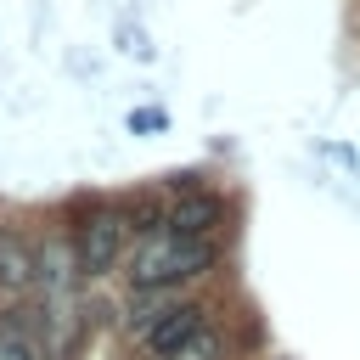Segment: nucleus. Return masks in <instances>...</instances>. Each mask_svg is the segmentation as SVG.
Masks as SVG:
<instances>
[{
  "label": "nucleus",
  "instance_id": "2",
  "mask_svg": "<svg viewBox=\"0 0 360 360\" xmlns=\"http://www.w3.org/2000/svg\"><path fill=\"white\" fill-rule=\"evenodd\" d=\"M118 248H124V219L118 214H84L79 219V236H73V264L84 276H107L118 264Z\"/></svg>",
  "mask_w": 360,
  "mask_h": 360
},
{
  "label": "nucleus",
  "instance_id": "7",
  "mask_svg": "<svg viewBox=\"0 0 360 360\" xmlns=\"http://www.w3.org/2000/svg\"><path fill=\"white\" fill-rule=\"evenodd\" d=\"M214 354H219V338H214V332H197V338L174 354V360H214Z\"/></svg>",
  "mask_w": 360,
  "mask_h": 360
},
{
  "label": "nucleus",
  "instance_id": "6",
  "mask_svg": "<svg viewBox=\"0 0 360 360\" xmlns=\"http://www.w3.org/2000/svg\"><path fill=\"white\" fill-rule=\"evenodd\" d=\"M39 349H34V338H28V326L22 321H0V360H34Z\"/></svg>",
  "mask_w": 360,
  "mask_h": 360
},
{
  "label": "nucleus",
  "instance_id": "4",
  "mask_svg": "<svg viewBox=\"0 0 360 360\" xmlns=\"http://www.w3.org/2000/svg\"><path fill=\"white\" fill-rule=\"evenodd\" d=\"M202 309H191V304H174V309H163L152 326H146V349L158 354V360H174L197 332H202V321H197Z\"/></svg>",
  "mask_w": 360,
  "mask_h": 360
},
{
  "label": "nucleus",
  "instance_id": "1",
  "mask_svg": "<svg viewBox=\"0 0 360 360\" xmlns=\"http://www.w3.org/2000/svg\"><path fill=\"white\" fill-rule=\"evenodd\" d=\"M197 270H208V242H186L174 231L141 236V248L129 259V281L135 287H169V281H186Z\"/></svg>",
  "mask_w": 360,
  "mask_h": 360
},
{
  "label": "nucleus",
  "instance_id": "5",
  "mask_svg": "<svg viewBox=\"0 0 360 360\" xmlns=\"http://www.w3.org/2000/svg\"><path fill=\"white\" fill-rule=\"evenodd\" d=\"M219 197H186V202H174V214H169V231L174 236H186V242H208L214 236V225H219Z\"/></svg>",
  "mask_w": 360,
  "mask_h": 360
},
{
  "label": "nucleus",
  "instance_id": "3",
  "mask_svg": "<svg viewBox=\"0 0 360 360\" xmlns=\"http://www.w3.org/2000/svg\"><path fill=\"white\" fill-rule=\"evenodd\" d=\"M34 276H39V248L17 225H0V287L6 292H28Z\"/></svg>",
  "mask_w": 360,
  "mask_h": 360
}]
</instances>
